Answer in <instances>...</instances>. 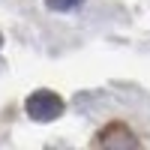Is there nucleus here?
<instances>
[{"mask_svg": "<svg viewBox=\"0 0 150 150\" xmlns=\"http://www.w3.org/2000/svg\"><path fill=\"white\" fill-rule=\"evenodd\" d=\"M27 117H33L36 123H51L63 114V99L54 90H36L27 96Z\"/></svg>", "mask_w": 150, "mask_h": 150, "instance_id": "obj_1", "label": "nucleus"}, {"mask_svg": "<svg viewBox=\"0 0 150 150\" xmlns=\"http://www.w3.org/2000/svg\"><path fill=\"white\" fill-rule=\"evenodd\" d=\"M141 141L129 132V126L123 123H108L102 132L93 135V147H108V150H129V147H138Z\"/></svg>", "mask_w": 150, "mask_h": 150, "instance_id": "obj_2", "label": "nucleus"}, {"mask_svg": "<svg viewBox=\"0 0 150 150\" xmlns=\"http://www.w3.org/2000/svg\"><path fill=\"white\" fill-rule=\"evenodd\" d=\"M84 3V0H45V6L48 9H54V12H69V9H78Z\"/></svg>", "mask_w": 150, "mask_h": 150, "instance_id": "obj_3", "label": "nucleus"}]
</instances>
